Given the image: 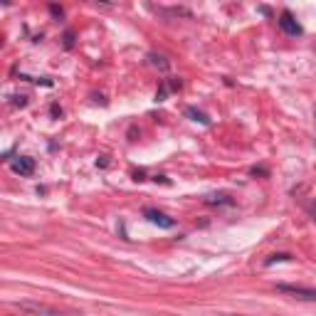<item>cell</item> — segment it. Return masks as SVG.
Returning <instances> with one entry per match:
<instances>
[{
    "instance_id": "cell-3",
    "label": "cell",
    "mask_w": 316,
    "mask_h": 316,
    "mask_svg": "<svg viewBox=\"0 0 316 316\" xmlns=\"http://www.w3.org/2000/svg\"><path fill=\"white\" fill-rule=\"evenodd\" d=\"M143 217H146L151 225H158V227H163V230H171V227L176 225L173 217L163 215L161 210H156V208H146V210H143Z\"/></svg>"
},
{
    "instance_id": "cell-9",
    "label": "cell",
    "mask_w": 316,
    "mask_h": 316,
    "mask_svg": "<svg viewBox=\"0 0 316 316\" xmlns=\"http://www.w3.org/2000/svg\"><path fill=\"white\" fill-rule=\"evenodd\" d=\"M13 99H15L18 106H25V104H27V97H13Z\"/></svg>"
},
{
    "instance_id": "cell-10",
    "label": "cell",
    "mask_w": 316,
    "mask_h": 316,
    "mask_svg": "<svg viewBox=\"0 0 316 316\" xmlns=\"http://www.w3.org/2000/svg\"><path fill=\"white\" fill-rule=\"evenodd\" d=\"M50 10H52V15H62V8H57V5H52Z\"/></svg>"
},
{
    "instance_id": "cell-2",
    "label": "cell",
    "mask_w": 316,
    "mask_h": 316,
    "mask_svg": "<svg viewBox=\"0 0 316 316\" xmlns=\"http://www.w3.org/2000/svg\"><path fill=\"white\" fill-rule=\"evenodd\" d=\"M276 22H279V30H282L284 35H289V37H299V35H301V25L296 22V18H294L289 10H284Z\"/></svg>"
},
{
    "instance_id": "cell-1",
    "label": "cell",
    "mask_w": 316,
    "mask_h": 316,
    "mask_svg": "<svg viewBox=\"0 0 316 316\" xmlns=\"http://www.w3.org/2000/svg\"><path fill=\"white\" fill-rule=\"evenodd\" d=\"M276 292L282 294H292L296 299H306V301H316V289L311 287H299V284H276Z\"/></svg>"
},
{
    "instance_id": "cell-6",
    "label": "cell",
    "mask_w": 316,
    "mask_h": 316,
    "mask_svg": "<svg viewBox=\"0 0 316 316\" xmlns=\"http://www.w3.org/2000/svg\"><path fill=\"white\" fill-rule=\"evenodd\" d=\"M289 259H292V255L282 252V255H272V257H267V262H264V264H267V267H272L274 262H289Z\"/></svg>"
},
{
    "instance_id": "cell-7",
    "label": "cell",
    "mask_w": 316,
    "mask_h": 316,
    "mask_svg": "<svg viewBox=\"0 0 316 316\" xmlns=\"http://www.w3.org/2000/svg\"><path fill=\"white\" fill-rule=\"evenodd\" d=\"M205 203L208 205H217V203H230V200H227V195H208Z\"/></svg>"
},
{
    "instance_id": "cell-5",
    "label": "cell",
    "mask_w": 316,
    "mask_h": 316,
    "mask_svg": "<svg viewBox=\"0 0 316 316\" xmlns=\"http://www.w3.org/2000/svg\"><path fill=\"white\" fill-rule=\"evenodd\" d=\"M185 116L188 118H193V121H198V124H210V118H208V114H203V111H198V109H193V106H188L185 109Z\"/></svg>"
},
{
    "instance_id": "cell-4",
    "label": "cell",
    "mask_w": 316,
    "mask_h": 316,
    "mask_svg": "<svg viewBox=\"0 0 316 316\" xmlns=\"http://www.w3.org/2000/svg\"><path fill=\"white\" fill-rule=\"evenodd\" d=\"M10 168H13V173H18V176H32V173H35V158H30V156H18L15 161L10 163Z\"/></svg>"
},
{
    "instance_id": "cell-8",
    "label": "cell",
    "mask_w": 316,
    "mask_h": 316,
    "mask_svg": "<svg viewBox=\"0 0 316 316\" xmlns=\"http://www.w3.org/2000/svg\"><path fill=\"white\" fill-rule=\"evenodd\" d=\"M151 62H153L156 67H161V69H168V62H163V57H156V55H151Z\"/></svg>"
}]
</instances>
